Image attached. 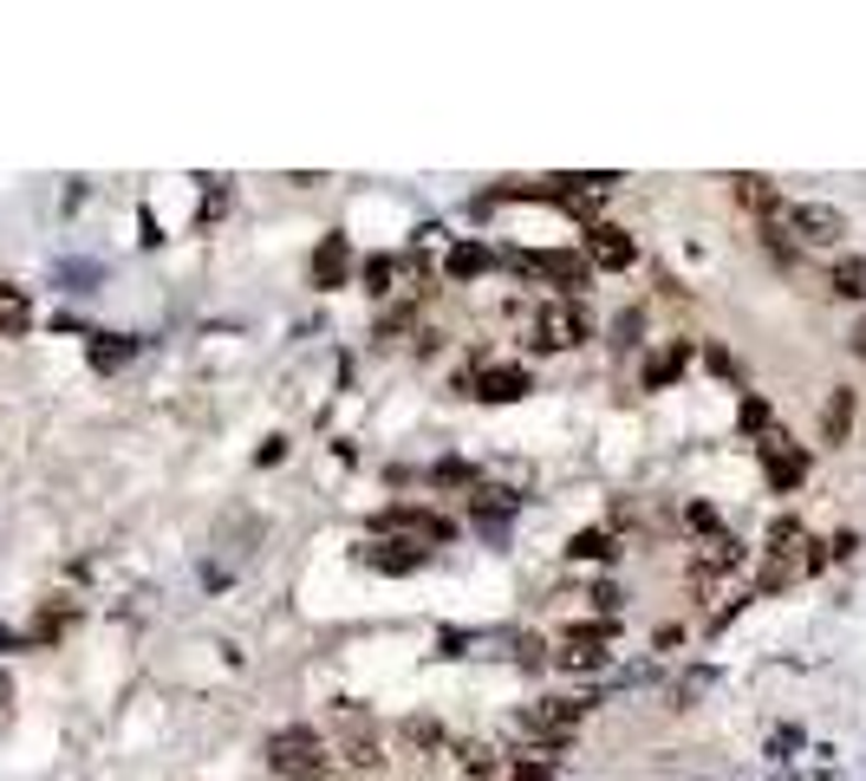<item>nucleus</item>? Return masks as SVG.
<instances>
[{
    "mask_svg": "<svg viewBox=\"0 0 866 781\" xmlns=\"http://www.w3.org/2000/svg\"><path fill=\"white\" fill-rule=\"evenodd\" d=\"M782 228H789L794 248H834L847 235V215L834 209V203H789Z\"/></svg>",
    "mask_w": 866,
    "mask_h": 781,
    "instance_id": "obj_2",
    "label": "nucleus"
},
{
    "mask_svg": "<svg viewBox=\"0 0 866 781\" xmlns=\"http://www.w3.org/2000/svg\"><path fill=\"white\" fill-rule=\"evenodd\" d=\"M691 528H697V534H711V541H717V534H723L717 508H711V501H691Z\"/></svg>",
    "mask_w": 866,
    "mask_h": 781,
    "instance_id": "obj_26",
    "label": "nucleus"
},
{
    "mask_svg": "<svg viewBox=\"0 0 866 781\" xmlns=\"http://www.w3.org/2000/svg\"><path fill=\"white\" fill-rule=\"evenodd\" d=\"M391 281H398V254H371V261H365V286H371V293H391Z\"/></svg>",
    "mask_w": 866,
    "mask_h": 781,
    "instance_id": "obj_21",
    "label": "nucleus"
},
{
    "mask_svg": "<svg viewBox=\"0 0 866 781\" xmlns=\"http://www.w3.org/2000/svg\"><path fill=\"white\" fill-rule=\"evenodd\" d=\"M834 293H841V300H866V261L860 254L834 261Z\"/></svg>",
    "mask_w": 866,
    "mask_h": 781,
    "instance_id": "obj_17",
    "label": "nucleus"
},
{
    "mask_svg": "<svg viewBox=\"0 0 866 781\" xmlns=\"http://www.w3.org/2000/svg\"><path fill=\"white\" fill-rule=\"evenodd\" d=\"M743 541L736 534H717V541H704V554L691 561V579H717V573H729V567H743Z\"/></svg>",
    "mask_w": 866,
    "mask_h": 781,
    "instance_id": "obj_10",
    "label": "nucleus"
},
{
    "mask_svg": "<svg viewBox=\"0 0 866 781\" xmlns=\"http://www.w3.org/2000/svg\"><path fill=\"white\" fill-rule=\"evenodd\" d=\"M847 436H854V391H847V384H834V391H827V411H821V443H827V449H841Z\"/></svg>",
    "mask_w": 866,
    "mask_h": 781,
    "instance_id": "obj_9",
    "label": "nucleus"
},
{
    "mask_svg": "<svg viewBox=\"0 0 866 781\" xmlns=\"http://www.w3.org/2000/svg\"><path fill=\"white\" fill-rule=\"evenodd\" d=\"M515 268H528V274H541V281H561L567 293H586L593 286V268H586V254H508Z\"/></svg>",
    "mask_w": 866,
    "mask_h": 781,
    "instance_id": "obj_6",
    "label": "nucleus"
},
{
    "mask_svg": "<svg viewBox=\"0 0 866 781\" xmlns=\"http://www.w3.org/2000/svg\"><path fill=\"white\" fill-rule=\"evenodd\" d=\"M567 554H574V561H606V567H613V561H619V534H613V528H580Z\"/></svg>",
    "mask_w": 866,
    "mask_h": 781,
    "instance_id": "obj_13",
    "label": "nucleus"
},
{
    "mask_svg": "<svg viewBox=\"0 0 866 781\" xmlns=\"http://www.w3.org/2000/svg\"><path fill=\"white\" fill-rule=\"evenodd\" d=\"M476 398H483V404H515V398H528V371H521V365H489V371L476 378Z\"/></svg>",
    "mask_w": 866,
    "mask_h": 781,
    "instance_id": "obj_8",
    "label": "nucleus"
},
{
    "mask_svg": "<svg viewBox=\"0 0 866 781\" xmlns=\"http://www.w3.org/2000/svg\"><path fill=\"white\" fill-rule=\"evenodd\" d=\"M431 482H436V489H456V482H469V463H456V456H443V463L431 469Z\"/></svg>",
    "mask_w": 866,
    "mask_h": 781,
    "instance_id": "obj_24",
    "label": "nucleus"
},
{
    "mask_svg": "<svg viewBox=\"0 0 866 781\" xmlns=\"http://www.w3.org/2000/svg\"><path fill=\"white\" fill-rule=\"evenodd\" d=\"M632 261H639V248H632V235H626V228H613V221H586V268L626 274Z\"/></svg>",
    "mask_w": 866,
    "mask_h": 781,
    "instance_id": "obj_4",
    "label": "nucleus"
},
{
    "mask_svg": "<svg viewBox=\"0 0 866 781\" xmlns=\"http://www.w3.org/2000/svg\"><path fill=\"white\" fill-rule=\"evenodd\" d=\"M346 274H353V248H346V235H320V248H313V286L333 293V286H346Z\"/></svg>",
    "mask_w": 866,
    "mask_h": 781,
    "instance_id": "obj_7",
    "label": "nucleus"
},
{
    "mask_svg": "<svg viewBox=\"0 0 866 781\" xmlns=\"http://www.w3.org/2000/svg\"><path fill=\"white\" fill-rule=\"evenodd\" d=\"M756 449H762V469H769V482H776V489H794V482L808 476V449H801L794 436H782V430H769Z\"/></svg>",
    "mask_w": 866,
    "mask_h": 781,
    "instance_id": "obj_5",
    "label": "nucleus"
},
{
    "mask_svg": "<svg viewBox=\"0 0 866 781\" xmlns=\"http://www.w3.org/2000/svg\"><path fill=\"white\" fill-rule=\"evenodd\" d=\"M489 268H496V254H489L483 241H456V248H450V261H443V274H450V281H476V274H489Z\"/></svg>",
    "mask_w": 866,
    "mask_h": 781,
    "instance_id": "obj_11",
    "label": "nucleus"
},
{
    "mask_svg": "<svg viewBox=\"0 0 866 781\" xmlns=\"http://www.w3.org/2000/svg\"><path fill=\"white\" fill-rule=\"evenodd\" d=\"M456 756H463V769H469V775H502V762H496V749H483V742H456Z\"/></svg>",
    "mask_w": 866,
    "mask_h": 781,
    "instance_id": "obj_20",
    "label": "nucleus"
},
{
    "mask_svg": "<svg viewBox=\"0 0 866 781\" xmlns=\"http://www.w3.org/2000/svg\"><path fill=\"white\" fill-rule=\"evenodd\" d=\"M508 781H561V762H548V756H515V762H508Z\"/></svg>",
    "mask_w": 866,
    "mask_h": 781,
    "instance_id": "obj_19",
    "label": "nucleus"
},
{
    "mask_svg": "<svg viewBox=\"0 0 866 781\" xmlns=\"http://www.w3.org/2000/svg\"><path fill=\"white\" fill-rule=\"evenodd\" d=\"M131 352H138V339H118V333L91 339V365H98V371H118V365H125Z\"/></svg>",
    "mask_w": 866,
    "mask_h": 781,
    "instance_id": "obj_18",
    "label": "nucleus"
},
{
    "mask_svg": "<svg viewBox=\"0 0 866 781\" xmlns=\"http://www.w3.org/2000/svg\"><path fill=\"white\" fill-rule=\"evenodd\" d=\"M593 339V326H586V313H580L574 300H548L541 306V319H534V346L541 352H574Z\"/></svg>",
    "mask_w": 866,
    "mask_h": 781,
    "instance_id": "obj_3",
    "label": "nucleus"
},
{
    "mask_svg": "<svg viewBox=\"0 0 866 781\" xmlns=\"http://www.w3.org/2000/svg\"><path fill=\"white\" fill-rule=\"evenodd\" d=\"M743 430H749V436H769V404H762V398H743Z\"/></svg>",
    "mask_w": 866,
    "mask_h": 781,
    "instance_id": "obj_25",
    "label": "nucleus"
},
{
    "mask_svg": "<svg viewBox=\"0 0 866 781\" xmlns=\"http://www.w3.org/2000/svg\"><path fill=\"white\" fill-rule=\"evenodd\" d=\"M606 658H613V651H599V644H561V651H554V671L593 677V671H606Z\"/></svg>",
    "mask_w": 866,
    "mask_h": 781,
    "instance_id": "obj_15",
    "label": "nucleus"
},
{
    "mask_svg": "<svg viewBox=\"0 0 866 781\" xmlns=\"http://www.w3.org/2000/svg\"><path fill=\"white\" fill-rule=\"evenodd\" d=\"M639 326H646V313H619V346H639Z\"/></svg>",
    "mask_w": 866,
    "mask_h": 781,
    "instance_id": "obj_28",
    "label": "nucleus"
},
{
    "mask_svg": "<svg viewBox=\"0 0 866 781\" xmlns=\"http://www.w3.org/2000/svg\"><path fill=\"white\" fill-rule=\"evenodd\" d=\"M586 599H593V606H599V612H606V619H613V612H619V599H626V593H619V586H613V579H599V586H593V593H586Z\"/></svg>",
    "mask_w": 866,
    "mask_h": 781,
    "instance_id": "obj_27",
    "label": "nucleus"
},
{
    "mask_svg": "<svg viewBox=\"0 0 866 781\" xmlns=\"http://www.w3.org/2000/svg\"><path fill=\"white\" fill-rule=\"evenodd\" d=\"M404 742H418V749H443V729H436L431 716H411V723H404Z\"/></svg>",
    "mask_w": 866,
    "mask_h": 781,
    "instance_id": "obj_23",
    "label": "nucleus"
},
{
    "mask_svg": "<svg viewBox=\"0 0 866 781\" xmlns=\"http://www.w3.org/2000/svg\"><path fill=\"white\" fill-rule=\"evenodd\" d=\"M268 769L281 781H326L333 775V756H326V742L306 723H293L281 736H268Z\"/></svg>",
    "mask_w": 866,
    "mask_h": 781,
    "instance_id": "obj_1",
    "label": "nucleus"
},
{
    "mask_svg": "<svg viewBox=\"0 0 866 781\" xmlns=\"http://www.w3.org/2000/svg\"><path fill=\"white\" fill-rule=\"evenodd\" d=\"M26 326H33V300H26L20 286L0 281V333H7V339H20Z\"/></svg>",
    "mask_w": 866,
    "mask_h": 781,
    "instance_id": "obj_14",
    "label": "nucleus"
},
{
    "mask_svg": "<svg viewBox=\"0 0 866 781\" xmlns=\"http://www.w3.org/2000/svg\"><path fill=\"white\" fill-rule=\"evenodd\" d=\"M365 561H371L378 573H418L424 567V547H411V541H378Z\"/></svg>",
    "mask_w": 866,
    "mask_h": 781,
    "instance_id": "obj_12",
    "label": "nucleus"
},
{
    "mask_svg": "<svg viewBox=\"0 0 866 781\" xmlns=\"http://www.w3.org/2000/svg\"><path fill=\"white\" fill-rule=\"evenodd\" d=\"M684 358H691V346L678 339V346H664V352L646 365V391H664V384H678V371H684Z\"/></svg>",
    "mask_w": 866,
    "mask_h": 781,
    "instance_id": "obj_16",
    "label": "nucleus"
},
{
    "mask_svg": "<svg viewBox=\"0 0 866 781\" xmlns=\"http://www.w3.org/2000/svg\"><path fill=\"white\" fill-rule=\"evenodd\" d=\"M567 644H613V619H586V626H567Z\"/></svg>",
    "mask_w": 866,
    "mask_h": 781,
    "instance_id": "obj_22",
    "label": "nucleus"
}]
</instances>
